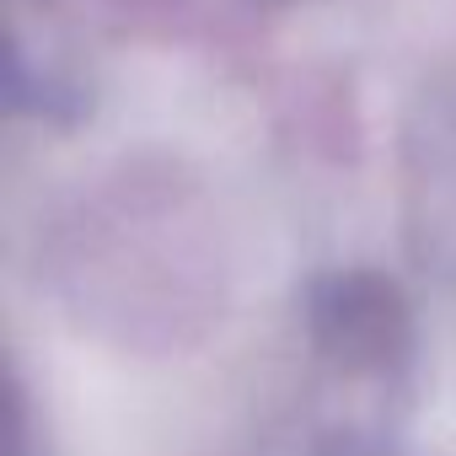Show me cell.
<instances>
[{
	"label": "cell",
	"instance_id": "6da1fadb",
	"mask_svg": "<svg viewBox=\"0 0 456 456\" xmlns=\"http://www.w3.org/2000/svg\"><path fill=\"white\" fill-rule=\"evenodd\" d=\"M306 333L344 370H381L413 344L403 290L376 269H333L306 290Z\"/></svg>",
	"mask_w": 456,
	"mask_h": 456
}]
</instances>
